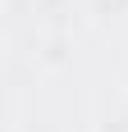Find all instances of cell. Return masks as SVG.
<instances>
[]
</instances>
